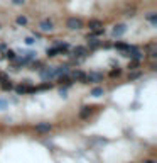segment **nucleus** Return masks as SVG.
Returning a JSON list of instances; mask_svg holds the SVG:
<instances>
[{
	"mask_svg": "<svg viewBox=\"0 0 157 163\" xmlns=\"http://www.w3.org/2000/svg\"><path fill=\"white\" fill-rule=\"evenodd\" d=\"M66 27H68V29H71V31H76V29H81V27H83V22H81V19L69 17L68 22H66Z\"/></svg>",
	"mask_w": 157,
	"mask_h": 163,
	"instance_id": "nucleus-1",
	"label": "nucleus"
},
{
	"mask_svg": "<svg viewBox=\"0 0 157 163\" xmlns=\"http://www.w3.org/2000/svg\"><path fill=\"white\" fill-rule=\"evenodd\" d=\"M41 77H42V80H52L54 77H56V73H54V68H46V70H42L41 71Z\"/></svg>",
	"mask_w": 157,
	"mask_h": 163,
	"instance_id": "nucleus-2",
	"label": "nucleus"
},
{
	"mask_svg": "<svg viewBox=\"0 0 157 163\" xmlns=\"http://www.w3.org/2000/svg\"><path fill=\"white\" fill-rule=\"evenodd\" d=\"M125 31H127V26H125V24H117V26L113 27V31H112V32H113V36H115V37H120Z\"/></svg>",
	"mask_w": 157,
	"mask_h": 163,
	"instance_id": "nucleus-3",
	"label": "nucleus"
},
{
	"mask_svg": "<svg viewBox=\"0 0 157 163\" xmlns=\"http://www.w3.org/2000/svg\"><path fill=\"white\" fill-rule=\"evenodd\" d=\"M71 77H73L74 80H79V82H83V83H86V73H83L81 70H74Z\"/></svg>",
	"mask_w": 157,
	"mask_h": 163,
	"instance_id": "nucleus-4",
	"label": "nucleus"
},
{
	"mask_svg": "<svg viewBox=\"0 0 157 163\" xmlns=\"http://www.w3.org/2000/svg\"><path fill=\"white\" fill-rule=\"evenodd\" d=\"M51 124L49 122H41V124H37L36 126V131H39V132H49L51 131Z\"/></svg>",
	"mask_w": 157,
	"mask_h": 163,
	"instance_id": "nucleus-5",
	"label": "nucleus"
},
{
	"mask_svg": "<svg viewBox=\"0 0 157 163\" xmlns=\"http://www.w3.org/2000/svg\"><path fill=\"white\" fill-rule=\"evenodd\" d=\"M41 31L47 32V31H52V21H49V19H46V21H42L41 22Z\"/></svg>",
	"mask_w": 157,
	"mask_h": 163,
	"instance_id": "nucleus-6",
	"label": "nucleus"
},
{
	"mask_svg": "<svg viewBox=\"0 0 157 163\" xmlns=\"http://www.w3.org/2000/svg\"><path fill=\"white\" fill-rule=\"evenodd\" d=\"M101 78H103L101 73H88L86 75V83H88V82H100Z\"/></svg>",
	"mask_w": 157,
	"mask_h": 163,
	"instance_id": "nucleus-7",
	"label": "nucleus"
},
{
	"mask_svg": "<svg viewBox=\"0 0 157 163\" xmlns=\"http://www.w3.org/2000/svg\"><path fill=\"white\" fill-rule=\"evenodd\" d=\"M73 53H74V56H78V58H81V56H84V54H86V48H83V46H76L73 49Z\"/></svg>",
	"mask_w": 157,
	"mask_h": 163,
	"instance_id": "nucleus-8",
	"label": "nucleus"
},
{
	"mask_svg": "<svg viewBox=\"0 0 157 163\" xmlns=\"http://www.w3.org/2000/svg\"><path fill=\"white\" fill-rule=\"evenodd\" d=\"M54 73H56V77L66 75V73H68V66H66V65H63V66H58V68H54Z\"/></svg>",
	"mask_w": 157,
	"mask_h": 163,
	"instance_id": "nucleus-9",
	"label": "nucleus"
},
{
	"mask_svg": "<svg viewBox=\"0 0 157 163\" xmlns=\"http://www.w3.org/2000/svg\"><path fill=\"white\" fill-rule=\"evenodd\" d=\"M88 26H90V29H91V31H96V29H101V22L100 21H90L88 22Z\"/></svg>",
	"mask_w": 157,
	"mask_h": 163,
	"instance_id": "nucleus-10",
	"label": "nucleus"
},
{
	"mask_svg": "<svg viewBox=\"0 0 157 163\" xmlns=\"http://www.w3.org/2000/svg\"><path fill=\"white\" fill-rule=\"evenodd\" d=\"M90 114H91V107H81V112H79V117L81 119H86Z\"/></svg>",
	"mask_w": 157,
	"mask_h": 163,
	"instance_id": "nucleus-11",
	"label": "nucleus"
},
{
	"mask_svg": "<svg viewBox=\"0 0 157 163\" xmlns=\"http://www.w3.org/2000/svg\"><path fill=\"white\" fill-rule=\"evenodd\" d=\"M115 48L118 49V51H123V53H125V56H127V53H128V48H130V46H128V44H123V42H117Z\"/></svg>",
	"mask_w": 157,
	"mask_h": 163,
	"instance_id": "nucleus-12",
	"label": "nucleus"
},
{
	"mask_svg": "<svg viewBox=\"0 0 157 163\" xmlns=\"http://www.w3.org/2000/svg\"><path fill=\"white\" fill-rule=\"evenodd\" d=\"M91 95H93V97H101V95H103V89H100V87H95V89L91 90Z\"/></svg>",
	"mask_w": 157,
	"mask_h": 163,
	"instance_id": "nucleus-13",
	"label": "nucleus"
},
{
	"mask_svg": "<svg viewBox=\"0 0 157 163\" xmlns=\"http://www.w3.org/2000/svg\"><path fill=\"white\" fill-rule=\"evenodd\" d=\"M59 53H61V49H59L58 46H56V48H51V49H47V54H49V56H56V54H59Z\"/></svg>",
	"mask_w": 157,
	"mask_h": 163,
	"instance_id": "nucleus-14",
	"label": "nucleus"
},
{
	"mask_svg": "<svg viewBox=\"0 0 157 163\" xmlns=\"http://www.w3.org/2000/svg\"><path fill=\"white\" fill-rule=\"evenodd\" d=\"M2 89H4V90H12V83H10V82H9V80H2Z\"/></svg>",
	"mask_w": 157,
	"mask_h": 163,
	"instance_id": "nucleus-15",
	"label": "nucleus"
},
{
	"mask_svg": "<svg viewBox=\"0 0 157 163\" xmlns=\"http://www.w3.org/2000/svg\"><path fill=\"white\" fill-rule=\"evenodd\" d=\"M17 24H19V26H26V24H27V19H26L24 16L17 17Z\"/></svg>",
	"mask_w": 157,
	"mask_h": 163,
	"instance_id": "nucleus-16",
	"label": "nucleus"
},
{
	"mask_svg": "<svg viewBox=\"0 0 157 163\" xmlns=\"http://www.w3.org/2000/svg\"><path fill=\"white\" fill-rule=\"evenodd\" d=\"M5 56H7L9 60H15V53L12 51V49H9V51L5 53Z\"/></svg>",
	"mask_w": 157,
	"mask_h": 163,
	"instance_id": "nucleus-17",
	"label": "nucleus"
},
{
	"mask_svg": "<svg viewBox=\"0 0 157 163\" xmlns=\"http://www.w3.org/2000/svg\"><path fill=\"white\" fill-rule=\"evenodd\" d=\"M128 68H130V70H137V68H139V63H137L135 60H134V61H132V63L128 65Z\"/></svg>",
	"mask_w": 157,
	"mask_h": 163,
	"instance_id": "nucleus-18",
	"label": "nucleus"
},
{
	"mask_svg": "<svg viewBox=\"0 0 157 163\" xmlns=\"http://www.w3.org/2000/svg\"><path fill=\"white\" fill-rule=\"evenodd\" d=\"M7 107V100H4V99H0V111H4Z\"/></svg>",
	"mask_w": 157,
	"mask_h": 163,
	"instance_id": "nucleus-19",
	"label": "nucleus"
},
{
	"mask_svg": "<svg viewBox=\"0 0 157 163\" xmlns=\"http://www.w3.org/2000/svg\"><path fill=\"white\" fill-rule=\"evenodd\" d=\"M149 21H150L152 24H156V22H157V16H156V14H150V16H149Z\"/></svg>",
	"mask_w": 157,
	"mask_h": 163,
	"instance_id": "nucleus-20",
	"label": "nucleus"
},
{
	"mask_svg": "<svg viewBox=\"0 0 157 163\" xmlns=\"http://www.w3.org/2000/svg\"><path fill=\"white\" fill-rule=\"evenodd\" d=\"M34 42H36L34 37H26V44H34Z\"/></svg>",
	"mask_w": 157,
	"mask_h": 163,
	"instance_id": "nucleus-21",
	"label": "nucleus"
},
{
	"mask_svg": "<svg viewBox=\"0 0 157 163\" xmlns=\"http://www.w3.org/2000/svg\"><path fill=\"white\" fill-rule=\"evenodd\" d=\"M118 75H120V70H112L110 77H118Z\"/></svg>",
	"mask_w": 157,
	"mask_h": 163,
	"instance_id": "nucleus-22",
	"label": "nucleus"
},
{
	"mask_svg": "<svg viewBox=\"0 0 157 163\" xmlns=\"http://www.w3.org/2000/svg\"><path fill=\"white\" fill-rule=\"evenodd\" d=\"M139 77H140V73H139V71H137V73H132L130 75V78L134 80V78H139Z\"/></svg>",
	"mask_w": 157,
	"mask_h": 163,
	"instance_id": "nucleus-23",
	"label": "nucleus"
},
{
	"mask_svg": "<svg viewBox=\"0 0 157 163\" xmlns=\"http://www.w3.org/2000/svg\"><path fill=\"white\" fill-rule=\"evenodd\" d=\"M12 2H14L15 5H22V4H24V0H12Z\"/></svg>",
	"mask_w": 157,
	"mask_h": 163,
	"instance_id": "nucleus-24",
	"label": "nucleus"
},
{
	"mask_svg": "<svg viewBox=\"0 0 157 163\" xmlns=\"http://www.w3.org/2000/svg\"><path fill=\"white\" fill-rule=\"evenodd\" d=\"M142 163H156L154 160H145V162H142Z\"/></svg>",
	"mask_w": 157,
	"mask_h": 163,
	"instance_id": "nucleus-25",
	"label": "nucleus"
}]
</instances>
